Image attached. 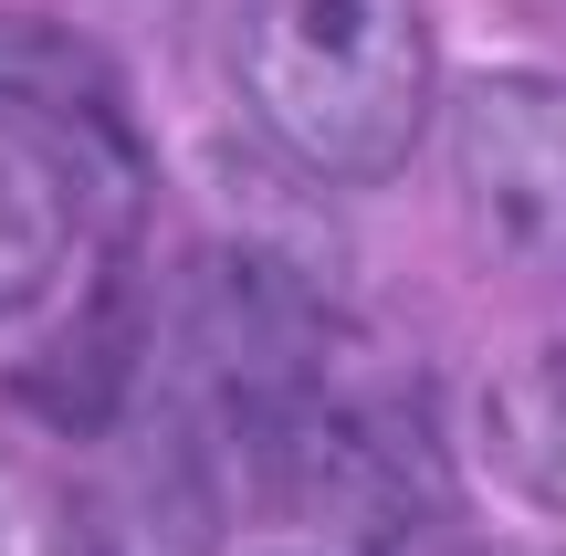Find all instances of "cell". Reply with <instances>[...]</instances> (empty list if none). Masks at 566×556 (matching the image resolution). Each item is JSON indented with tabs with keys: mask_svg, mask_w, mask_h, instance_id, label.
I'll return each mask as SVG.
<instances>
[{
	"mask_svg": "<svg viewBox=\"0 0 566 556\" xmlns=\"http://www.w3.org/2000/svg\"><path fill=\"white\" fill-rule=\"evenodd\" d=\"M84 221H105L95 179H84L53 137H32V126L0 116V315L42 305V294L63 284Z\"/></svg>",
	"mask_w": 566,
	"mask_h": 556,
	"instance_id": "cell-4",
	"label": "cell"
},
{
	"mask_svg": "<svg viewBox=\"0 0 566 556\" xmlns=\"http://www.w3.org/2000/svg\"><path fill=\"white\" fill-rule=\"evenodd\" d=\"M462 231L504 273H566V84L556 74H472L441 105Z\"/></svg>",
	"mask_w": 566,
	"mask_h": 556,
	"instance_id": "cell-2",
	"label": "cell"
},
{
	"mask_svg": "<svg viewBox=\"0 0 566 556\" xmlns=\"http://www.w3.org/2000/svg\"><path fill=\"white\" fill-rule=\"evenodd\" d=\"M231 84L252 126L336 189H378L441 116L420 0H231Z\"/></svg>",
	"mask_w": 566,
	"mask_h": 556,
	"instance_id": "cell-1",
	"label": "cell"
},
{
	"mask_svg": "<svg viewBox=\"0 0 566 556\" xmlns=\"http://www.w3.org/2000/svg\"><path fill=\"white\" fill-rule=\"evenodd\" d=\"M483 462L525 504L566 515V347H525L483 378Z\"/></svg>",
	"mask_w": 566,
	"mask_h": 556,
	"instance_id": "cell-5",
	"label": "cell"
},
{
	"mask_svg": "<svg viewBox=\"0 0 566 556\" xmlns=\"http://www.w3.org/2000/svg\"><path fill=\"white\" fill-rule=\"evenodd\" d=\"M514 556H566V546H514Z\"/></svg>",
	"mask_w": 566,
	"mask_h": 556,
	"instance_id": "cell-7",
	"label": "cell"
},
{
	"mask_svg": "<svg viewBox=\"0 0 566 556\" xmlns=\"http://www.w3.org/2000/svg\"><path fill=\"white\" fill-rule=\"evenodd\" d=\"M0 116L53 137L63 158L95 179L105 221L147 200V147H137V105H126V74L105 63V42H84L74 21L42 11H0Z\"/></svg>",
	"mask_w": 566,
	"mask_h": 556,
	"instance_id": "cell-3",
	"label": "cell"
},
{
	"mask_svg": "<svg viewBox=\"0 0 566 556\" xmlns=\"http://www.w3.org/2000/svg\"><path fill=\"white\" fill-rule=\"evenodd\" d=\"M0 556H95V525L74 515V494L11 441H0Z\"/></svg>",
	"mask_w": 566,
	"mask_h": 556,
	"instance_id": "cell-6",
	"label": "cell"
}]
</instances>
